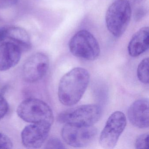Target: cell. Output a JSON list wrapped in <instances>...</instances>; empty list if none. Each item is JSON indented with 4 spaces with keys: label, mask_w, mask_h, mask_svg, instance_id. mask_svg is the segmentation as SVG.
Listing matches in <instances>:
<instances>
[{
    "label": "cell",
    "mask_w": 149,
    "mask_h": 149,
    "mask_svg": "<svg viewBox=\"0 0 149 149\" xmlns=\"http://www.w3.org/2000/svg\"><path fill=\"white\" fill-rule=\"evenodd\" d=\"M89 81V73L87 70L82 68L71 70L63 76L59 83V101L66 106L75 105L82 97Z\"/></svg>",
    "instance_id": "1"
},
{
    "label": "cell",
    "mask_w": 149,
    "mask_h": 149,
    "mask_svg": "<svg viewBox=\"0 0 149 149\" xmlns=\"http://www.w3.org/2000/svg\"><path fill=\"white\" fill-rule=\"evenodd\" d=\"M17 113L22 120L33 124H44L52 126L54 115L49 105L37 98H28L18 107Z\"/></svg>",
    "instance_id": "2"
},
{
    "label": "cell",
    "mask_w": 149,
    "mask_h": 149,
    "mask_svg": "<svg viewBox=\"0 0 149 149\" xmlns=\"http://www.w3.org/2000/svg\"><path fill=\"white\" fill-rule=\"evenodd\" d=\"M131 14L130 4L127 0H117L112 3L105 15L109 32L115 37H121L130 23Z\"/></svg>",
    "instance_id": "3"
},
{
    "label": "cell",
    "mask_w": 149,
    "mask_h": 149,
    "mask_svg": "<svg viewBox=\"0 0 149 149\" xmlns=\"http://www.w3.org/2000/svg\"><path fill=\"white\" fill-rule=\"evenodd\" d=\"M102 115L100 105L85 104L62 111L58 115L57 121L64 125H92L100 119Z\"/></svg>",
    "instance_id": "4"
},
{
    "label": "cell",
    "mask_w": 149,
    "mask_h": 149,
    "mask_svg": "<svg viewBox=\"0 0 149 149\" xmlns=\"http://www.w3.org/2000/svg\"><path fill=\"white\" fill-rule=\"evenodd\" d=\"M69 47L72 54L88 61L95 60L100 54V46L97 40L87 30L77 32L70 40Z\"/></svg>",
    "instance_id": "5"
},
{
    "label": "cell",
    "mask_w": 149,
    "mask_h": 149,
    "mask_svg": "<svg viewBox=\"0 0 149 149\" xmlns=\"http://www.w3.org/2000/svg\"><path fill=\"white\" fill-rule=\"evenodd\" d=\"M126 118L123 112L116 111L112 113L100 135V146L104 149L114 148L126 127Z\"/></svg>",
    "instance_id": "6"
},
{
    "label": "cell",
    "mask_w": 149,
    "mask_h": 149,
    "mask_svg": "<svg viewBox=\"0 0 149 149\" xmlns=\"http://www.w3.org/2000/svg\"><path fill=\"white\" fill-rule=\"evenodd\" d=\"M97 134V130L92 125H64L61 136L65 143L74 147H83L88 145Z\"/></svg>",
    "instance_id": "7"
},
{
    "label": "cell",
    "mask_w": 149,
    "mask_h": 149,
    "mask_svg": "<svg viewBox=\"0 0 149 149\" xmlns=\"http://www.w3.org/2000/svg\"><path fill=\"white\" fill-rule=\"evenodd\" d=\"M49 66V59L46 54L42 53L34 54L29 57L23 65V78L28 82L37 81L45 76Z\"/></svg>",
    "instance_id": "8"
},
{
    "label": "cell",
    "mask_w": 149,
    "mask_h": 149,
    "mask_svg": "<svg viewBox=\"0 0 149 149\" xmlns=\"http://www.w3.org/2000/svg\"><path fill=\"white\" fill-rule=\"evenodd\" d=\"M51 127V125L44 124L32 123L27 125L22 132V144L28 149L41 147L48 136Z\"/></svg>",
    "instance_id": "9"
},
{
    "label": "cell",
    "mask_w": 149,
    "mask_h": 149,
    "mask_svg": "<svg viewBox=\"0 0 149 149\" xmlns=\"http://www.w3.org/2000/svg\"><path fill=\"white\" fill-rule=\"evenodd\" d=\"M128 119L135 127L147 128L149 125V102L148 98L135 101L127 112Z\"/></svg>",
    "instance_id": "10"
},
{
    "label": "cell",
    "mask_w": 149,
    "mask_h": 149,
    "mask_svg": "<svg viewBox=\"0 0 149 149\" xmlns=\"http://www.w3.org/2000/svg\"><path fill=\"white\" fill-rule=\"evenodd\" d=\"M22 50L15 43L5 42L0 45V71H6L16 66L21 59Z\"/></svg>",
    "instance_id": "11"
},
{
    "label": "cell",
    "mask_w": 149,
    "mask_h": 149,
    "mask_svg": "<svg viewBox=\"0 0 149 149\" xmlns=\"http://www.w3.org/2000/svg\"><path fill=\"white\" fill-rule=\"evenodd\" d=\"M148 27H144L136 32L132 37L128 47L129 54L137 57L146 51L149 48Z\"/></svg>",
    "instance_id": "12"
},
{
    "label": "cell",
    "mask_w": 149,
    "mask_h": 149,
    "mask_svg": "<svg viewBox=\"0 0 149 149\" xmlns=\"http://www.w3.org/2000/svg\"><path fill=\"white\" fill-rule=\"evenodd\" d=\"M6 40L18 46L22 52L31 48V41L28 33L21 28L8 27Z\"/></svg>",
    "instance_id": "13"
},
{
    "label": "cell",
    "mask_w": 149,
    "mask_h": 149,
    "mask_svg": "<svg viewBox=\"0 0 149 149\" xmlns=\"http://www.w3.org/2000/svg\"><path fill=\"white\" fill-rule=\"evenodd\" d=\"M149 58H145L138 67V78L141 82L144 84H148L149 82Z\"/></svg>",
    "instance_id": "14"
},
{
    "label": "cell",
    "mask_w": 149,
    "mask_h": 149,
    "mask_svg": "<svg viewBox=\"0 0 149 149\" xmlns=\"http://www.w3.org/2000/svg\"><path fill=\"white\" fill-rule=\"evenodd\" d=\"M149 134L148 133L142 134L138 137L135 142V148L137 149H147L149 148Z\"/></svg>",
    "instance_id": "15"
},
{
    "label": "cell",
    "mask_w": 149,
    "mask_h": 149,
    "mask_svg": "<svg viewBox=\"0 0 149 149\" xmlns=\"http://www.w3.org/2000/svg\"><path fill=\"white\" fill-rule=\"evenodd\" d=\"M65 148L61 141L56 138H52L49 139L46 145V149H64Z\"/></svg>",
    "instance_id": "16"
},
{
    "label": "cell",
    "mask_w": 149,
    "mask_h": 149,
    "mask_svg": "<svg viewBox=\"0 0 149 149\" xmlns=\"http://www.w3.org/2000/svg\"><path fill=\"white\" fill-rule=\"evenodd\" d=\"M13 143L12 140L6 135L0 132V149H12Z\"/></svg>",
    "instance_id": "17"
},
{
    "label": "cell",
    "mask_w": 149,
    "mask_h": 149,
    "mask_svg": "<svg viewBox=\"0 0 149 149\" xmlns=\"http://www.w3.org/2000/svg\"><path fill=\"white\" fill-rule=\"evenodd\" d=\"M8 103L4 97L0 94V120L6 116L8 111Z\"/></svg>",
    "instance_id": "18"
},
{
    "label": "cell",
    "mask_w": 149,
    "mask_h": 149,
    "mask_svg": "<svg viewBox=\"0 0 149 149\" xmlns=\"http://www.w3.org/2000/svg\"><path fill=\"white\" fill-rule=\"evenodd\" d=\"M18 0H0V9H6L13 6L18 2Z\"/></svg>",
    "instance_id": "19"
},
{
    "label": "cell",
    "mask_w": 149,
    "mask_h": 149,
    "mask_svg": "<svg viewBox=\"0 0 149 149\" xmlns=\"http://www.w3.org/2000/svg\"><path fill=\"white\" fill-rule=\"evenodd\" d=\"M8 27H0V44L6 40Z\"/></svg>",
    "instance_id": "20"
}]
</instances>
